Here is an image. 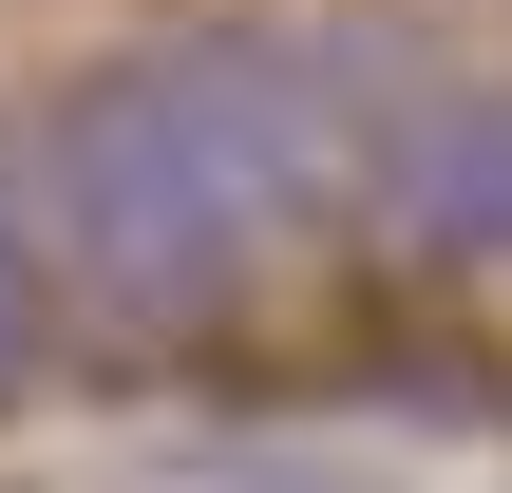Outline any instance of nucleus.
<instances>
[{
	"label": "nucleus",
	"mask_w": 512,
	"mask_h": 493,
	"mask_svg": "<svg viewBox=\"0 0 512 493\" xmlns=\"http://www.w3.org/2000/svg\"><path fill=\"white\" fill-rule=\"evenodd\" d=\"M38 247H57V228H38V152L0 133V380L38 361Z\"/></svg>",
	"instance_id": "nucleus-3"
},
{
	"label": "nucleus",
	"mask_w": 512,
	"mask_h": 493,
	"mask_svg": "<svg viewBox=\"0 0 512 493\" xmlns=\"http://www.w3.org/2000/svg\"><path fill=\"white\" fill-rule=\"evenodd\" d=\"M380 228L437 247V266H512V76H418L399 171H380Z\"/></svg>",
	"instance_id": "nucleus-2"
},
{
	"label": "nucleus",
	"mask_w": 512,
	"mask_h": 493,
	"mask_svg": "<svg viewBox=\"0 0 512 493\" xmlns=\"http://www.w3.org/2000/svg\"><path fill=\"white\" fill-rule=\"evenodd\" d=\"M19 152H38L57 285H76L114 342H209V323L247 304V266L285 247V209H266V171H247V133H228V95H209L190 38L76 57Z\"/></svg>",
	"instance_id": "nucleus-1"
}]
</instances>
